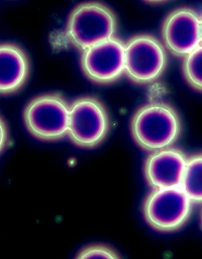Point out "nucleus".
Instances as JSON below:
<instances>
[{"label":"nucleus","mask_w":202,"mask_h":259,"mask_svg":"<svg viewBox=\"0 0 202 259\" xmlns=\"http://www.w3.org/2000/svg\"><path fill=\"white\" fill-rule=\"evenodd\" d=\"M165 46L153 34L138 33L125 44L126 77L137 84L158 80L167 67Z\"/></svg>","instance_id":"nucleus-6"},{"label":"nucleus","mask_w":202,"mask_h":259,"mask_svg":"<svg viewBox=\"0 0 202 259\" xmlns=\"http://www.w3.org/2000/svg\"><path fill=\"white\" fill-rule=\"evenodd\" d=\"M71 104L59 93H45L33 97L24 107L22 118L34 138L57 141L68 136Z\"/></svg>","instance_id":"nucleus-3"},{"label":"nucleus","mask_w":202,"mask_h":259,"mask_svg":"<svg viewBox=\"0 0 202 259\" xmlns=\"http://www.w3.org/2000/svg\"><path fill=\"white\" fill-rule=\"evenodd\" d=\"M187 156L177 148H165L152 152L144 161L143 175L153 188L180 187Z\"/></svg>","instance_id":"nucleus-9"},{"label":"nucleus","mask_w":202,"mask_h":259,"mask_svg":"<svg viewBox=\"0 0 202 259\" xmlns=\"http://www.w3.org/2000/svg\"><path fill=\"white\" fill-rule=\"evenodd\" d=\"M182 73L193 89L202 92V44L183 58Z\"/></svg>","instance_id":"nucleus-12"},{"label":"nucleus","mask_w":202,"mask_h":259,"mask_svg":"<svg viewBox=\"0 0 202 259\" xmlns=\"http://www.w3.org/2000/svg\"><path fill=\"white\" fill-rule=\"evenodd\" d=\"M201 19L190 7L172 10L162 24V37L165 48L175 57L185 58L201 44Z\"/></svg>","instance_id":"nucleus-8"},{"label":"nucleus","mask_w":202,"mask_h":259,"mask_svg":"<svg viewBox=\"0 0 202 259\" xmlns=\"http://www.w3.org/2000/svg\"><path fill=\"white\" fill-rule=\"evenodd\" d=\"M200 225H201V229H202V209L200 212Z\"/></svg>","instance_id":"nucleus-14"},{"label":"nucleus","mask_w":202,"mask_h":259,"mask_svg":"<svg viewBox=\"0 0 202 259\" xmlns=\"http://www.w3.org/2000/svg\"><path fill=\"white\" fill-rule=\"evenodd\" d=\"M116 31L117 17L113 10L104 3L87 1L71 10L65 33L74 47L85 51L114 37Z\"/></svg>","instance_id":"nucleus-2"},{"label":"nucleus","mask_w":202,"mask_h":259,"mask_svg":"<svg viewBox=\"0 0 202 259\" xmlns=\"http://www.w3.org/2000/svg\"><path fill=\"white\" fill-rule=\"evenodd\" d=\"M80 65L92 82L112 83L124 73L125 45L115 36L104 40L83 51Z\"/></svg>","instance_id":"nucleus-7"},{"label":"nucleus","mask_w":202,"mask_h":259,"mask_svg":"<svg viewBox=\"0 0 202 259\" xmlns=\"http://www.w3.org/2000/svg\"><path fill=\"white\" fill-rule=\"evenodd\" d=\"M200 31H201V40H202V18H201V24H200Z\"/></svg>","instance_id":"nucleus-15"},{"label":"nucleus","mask_w":202,"mask_h":259,"mask_svg":"<svg viewBox=\"0 0 202 259\" xmlns=\"http://www.w3.org/2000/svg\"><path fill=\"white\" fill-rule=\"evenodd\" d=\"M76 257L79 259L92 258V257L116 259V258H119L120 256L116 253V251H114L112 248H110L106 245L94 244V245H90V246L83 248Z\"/></svg>","instance_id":"nucleus-13"},{"label":"nucleus","mask_w":202,"mask_h":259,"mask_svg":"<svg viewBox=\"0 0 202 259\" xmlns=\"http://www.w3.org/2000/svg\"><path fill=\"white\" fill-rule=\"evenodd\" d=\"M182 130L174 107L163 101H153L138 107L130 119V133L143 150L154 152L171 147Z\"/></svg>","instance_id":"nucleus-1"},{"label":"nucleus","mask_w":202,"mask_h":259,"mask_svg":"<svg viewBox=\"0 0 202 259\" xmlns=\"http://www.w3.org/2000/svg\"><path fill=\"white\" fill-rule=\"evenodd\" d=\"M29 60L17 45L3 42L0 46V92L11 94L19 90L29 75Z\"/></svg>","instance_id":"nucleus-10"},{"label":"nucleus","mask_w":202,"mask_h":259,"mask_svg":"<svg viewBox=\"0 0 202 259\" xmlns=\"http://www.w3.org/2000/svg\"><path fill=\"white\" fill-rule=\"evenodd\" d=\"M109 130V114L98 98L81 96L71 103L68 137L74 145L94 148L104 141Z\"/></svg>","instance_id":"nucleus-5"},{"label":"nucleus","mask_w":202,"mask_h":259,"mask_svg":"<svg viewBox=\"0 0 202 259\" xmlns=\"http://www.w3.org/2000/svg\"><path fill=\"white\" fill-rule=\"evenodd\" d=\"M181 187L193 202H202V152L187 157Z\"/></svg>","instance_id":"nucleus-11"},{"label":"nucleus","mask_w":202,"mask_h":259,"mask_svg":"<svg viewBox=\"0 0 202 259\" xmlns=\"http://www.w3.org/2000/svg\"><path fill=\"white\" fill-rule=\"evenodd\" d=\"M192 202L181 186L153 188L142 203V214L153 229L174 232L189 220Z\"/></svg>","instance_id":"nucleus-4"}]
</instances>
